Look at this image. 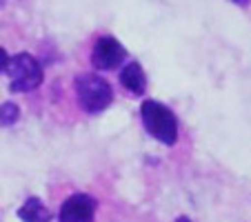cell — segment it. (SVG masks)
Wrapping results in <instances>:
<instances>
[{"mask_svg":"<svg viewBox=\"0 0 251 222\" xmlns=\"http://www.w3.org/2000/svg\"><path fill=\"white\" fill-rule=\"evenodd\" d=\"M140 116H142V124L156 138L158 142L171 147L178 140V123L176 116L169 107L156 102V100H145L140 104Z\"/></svg>","mask_w":251,"mask_h":222,"instance_id":"1","label":"cell"},{"mask_svg":"<svg viewBox=\"0 0 251 222\" xmlns=\"http://www.w3.org/2000/svg\"><path fill=\"white\" fill-rule=\"evenodd\" d=\"M74 87H76L78 102L87 114H100L114 100V91H111L109 82L100 78L98 74H80V76H76Z\"/></svg>","mask_w":251,"mask_h":222,"instance_id":"2","label":"cell"},{"mask_svg":"<svg viewBox=\"0 0 251 222\" xmlns=\"http://www.w3.org/2000/svg\"><path fill=\"white\" fill-rule=\"evenodd\" d=\"M11 91H33L43 82V67L29 53H16L5 69Z\"/></svg>","mask_w":251,"mask_h":222,"instance_id":"3","label":"cell"},{"mask_svg":"<svg viewBox=\"0 0 251 222\" xmlns=\"http://www.w3.org/2000/svg\"><path fill=\"white\" fill-rule=\"evenodd\" d=\"M125 56H127V51L118 40L111 36H102L96 40L94 49H91V65L98 71H111L123 65Z\"/></svg>","mask_w":251,"mask_h":222,"instance_id":"4","label":"cell"},{"mask_svg":"<svg viewBox=\"0 0 251 222\" xmlns=\"http://www.w3.org/2000/svg\"><path fill=\"white\" fill-rule=\"evenodd\" d=\"M96 200L87 194H74L62 202L58 220L60 222H94Z\"/></svg>","mask_w":251,"mask_h":222,"instance_id":"5","label":"cell"},{"mask_svg":"<svg viewBox=\"0 0 251 222\" xmlns=\"http://www.w3.org/2000/svg\"><path fill=\"white\" fill-rule=\"evenodd\" d=\"M120 85L133 96H142L147 91V76L138 62H129L120 71Z\"/></svg>","mask_w":251,"mask_h":222,"instance_id":"6","label":"cell"},{"mask_svg":"<svg viewBox=\"0 0 251 222\" xmlns=\"http://www.w3.org/2000/svg\"><path fill=\"white\" fill-rule=\"evenodd\" d=\"M18 218L23 222H49L51 220V213H49V209L38 198H29L18 209Z\"/></svg>","mask_w":251,"mask_h":222,"instance_id":"7","label":"cell"},{"mask_svg":"<svg viewBox=\"0 0 251 222\" xmlns=\"http://www.w3.org/2000/svg\"><path fill=\"white\" fill-rule=\"evenodd\" d=\"M20 116V109L16 102H2V107H0V123H2V127H11V124L18 120Z\"/></svg>","mask_w":251,"mask_h":222,"instance_id":"8","label":"cell"},{"mask_svg":"<svg viewBox=\"0 0 251 222\" xmlns=\"http://www.w3.org/2000/svg\"><path fill=\"white\" fill-rule=\"evenodd\" d=\"M231 2H233V5H238V7H247L251 0H231Z\"/></svg>","mask_w":251,"mask_h":222,"instance_id":"9","label":"cell"},{"mask_svg":"<svg viewBox=\"0 0 251 222\" xmlns=\"http://www.w3.org/2000/svg\"><path fill=\"white\" fill-rule=\"evenodd\" d=\"M176 222H191V220L187 216H180V218H176Z\"/></svg>","mask_w":251,"mask_h":222,"instance_id":"10","label":"cell"}]
</instances>
